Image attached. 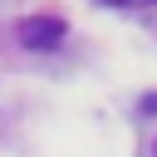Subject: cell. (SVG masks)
I'll list each match as a JSON object with an SVG mask.
<instances>
[{"instance_id": "1", "label": "cell", "mask_w": 157, "mask_h": 157, "mask_svg": "<svg viewBox=\"0 0 157 157\" xmlns=\"http://www.w3.org/2000/svg\"><path fill=\"white\" fill-rule=\"evenodd\" d=\"M64 20L59 15H29V20H20V29H15V39L25 44V49H59L64 44Z\"/></svg>"}]
</instances>
